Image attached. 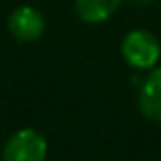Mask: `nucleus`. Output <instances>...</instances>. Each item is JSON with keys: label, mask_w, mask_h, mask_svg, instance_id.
Wrapping results in <instances>:
<instances>
[{"label": "nucleus", "mask_w": 161, "mask_h": 161, "mask_svg": "<svg viewBox=\"0 0 161 161\" xmlns=\"http://www.w3.org/2000/svg\"><path fill=\"white\" fill-rule=\"evenodd\" d=\"M47 141L35 129H20L4 143L2 161H45Z\"/></svg>", "instance_id": "obj_2"}, {"label": "nucleus", "mask_w": 161, "mask_h": 161, "mask_svg": "<svg viewBox=\"0 0 161 161\" xmlns=\"http://www.w3.org/2000/svg\"><path fill=\"white\" fill-rule=\"evenodd\" d=\"M120 53L130 67L151 69V67L157 65L161 57V45L153 33L137 29V31H130L125 35L120 45Z\"/></svg>", "instance_id": "obj_1"}, {"label": "nucleus", "mask_w": 161, "mask_h": 161, "mask_svg": "<svg viewBox=\"0 0 161 161\" xmlns=\"http://www.w3.org/2000/svg\"><path fill=\"white\" fill-rule=\"evenodd\" d=\"M135 2H139V4H149L151 0H135Z\"/></svg>", "instance_id": "obj_6"}, {"label": "nucleus", "mask_w": 161, "mask_h": 161, "mask_svg": "<svg viewBox=\"0 0 161 161\" xmlns=\"http://www.w3.org/2000/svg\"><path fill=\"white\" fill-rule=\"evenodd\" d=\"M8 33L20 43H33L45 33V19L37 8L19 6L8 16Z\"/></svg>", "instance_id": "obj_3"}, {"label": "nucleus", "mask_w": 161, "mask_h": 161, "mask_svg": "<svg viewBox=\"0 0 161 161\" xmlns=\"http://www.w3.org/2000/svg\"><path fill=\"white\" fill-rule=\"evenodd\" d=\"M139 110L153 122H161V67L153 69L141 84Z\"/></svg>", "instance_id": "obj_4"}, {"label": "nucleus", "mask_w": 161, "mask_h": 161, "mask_svg": "<svg viewBox=\"0 0 161 161\" xmlns=\"http://www.w3.org/2000/svg\"><path fill=\"white\" fill-rule=\"evenodd\" d=\"M122 0H74L75 14L84 23H102L110 19Z\"/></svg>", "instance_id": "obj_5"}]
</instances>
